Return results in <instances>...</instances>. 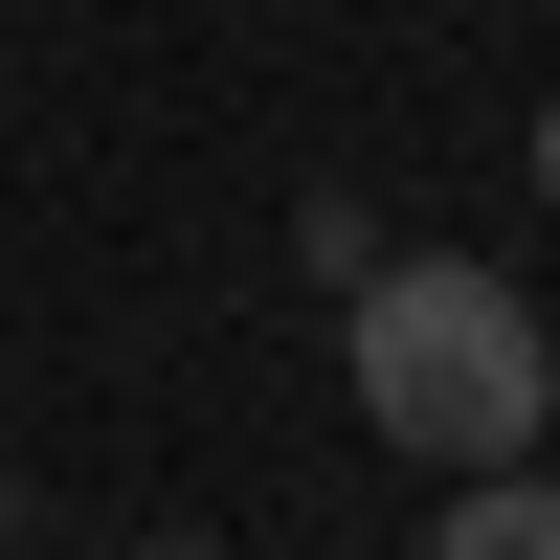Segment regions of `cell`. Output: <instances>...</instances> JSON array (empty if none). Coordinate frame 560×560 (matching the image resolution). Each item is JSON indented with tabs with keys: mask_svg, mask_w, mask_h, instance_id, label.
<instances>
[{
	"mask_svg": "<svg viewBox=\"0 0 560 560\" xmlns=\"http://www.w3.org/2000/svg\"><path fill=\"white\" fill-rule=\"evenodd\" d=\"M538 202H560V90H538Z\"/></svg>",
	"mask_w": 560,
	"mask_h": 560,
	"instance_id": "cell-3",
	"label": "cell"
},
{
	"mask_svg": "<svg viewBox=\"0 0 560 560\" xmlns=\"http://www.w3.org/2000/svg\"><path fill=\"white\" fill-rule=\"evenodd\" d=\"M427 560H560V471L516 448V471H448L427 493Z\"/></svg>",
	"mask_w": 560,
	"mask_h": 560,
	"instance_id": "cell-2",
	"label": "cell"
},
{
	"mask_svg": "<svg viewBox=\"0 0 560 560\" xmlns=\"http://www.w3.org/2000/svg\"><path fill=\"white\" fill-rule=\"evenodd\" d=\"M337 382H359V427L427 448V471H516V448L560 427V337H538V292H516V269H471V247L359 269Z\"/></svg>",
	"mask_w": 560,
	"mask_h": 560,
	"instance_id": "cell-1",
	"label": "cell"
},
{
	"mask_svg": "<svg viewBox=\"0 0 560 560\" xmlns=\"http://www.w3.org/2000/svg\"><path fill=\"white\" fill-rule=\"evenodd\" d=\"M135 560H224V538H135Z\"/></svg>",
	"mask_w": 560,
	"mask_h": 560,
	"instance_id": "cell-4",
	"label": "cell"
}]
</instances>
